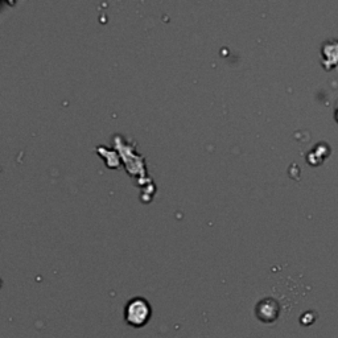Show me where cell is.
Here are the masks:
<instances>
[{"label":"cell","instance_id":"6da1fadb","mask_svg":"<svg viewBox=\"0 0 338 338\" xmlns=\"http://www.w3.org/2000/svg\"><path fill=\"white\" fill-rule=\"evenodd\" d=\"M152 309L150 303L143 297H134L126 304L125 320L130 326L143 327L150 321Z\"/></svg>","mask_w":338,"mask_h":338},{"label":"cell","instance_id":"7a4b0ae2","mask_svg":"<svg viewBox=\"0 0 338 338\" xmlns=\"http://www.w3.org/2000/svg\"><path fill=\"white\" fill-rule=\"evenodd\" d=\"M322 54V65L326 70H330L338 66V40L325 41L321 48Z\"/></svg>","mask_w":338,"mask_h":338},{"label":"cell","instance_id":"3957f363","mask_svg":"<svg viewBox=\"0 0 338 338\" xmlns=\"http://www.w3.org/2000/svg\"><path fill=\"white\" fill-rule=\"evenodd\" d=\"M255 312H257V317L260 321H263V322H272L278 317V304L272 299L262 300L257 305V308H255Z\"/></svg>","mask_w":338,"mask_h":338}]
</instances>
